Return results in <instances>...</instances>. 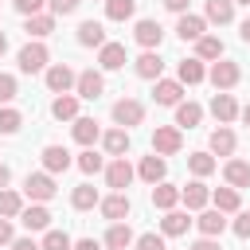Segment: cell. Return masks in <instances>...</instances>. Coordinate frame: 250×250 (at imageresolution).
Masks as SVG:
<instances>
[{"label":"cell","mask_w":250,"mask_h":250,"mask_svg":"<svg viewBox=\"0 0 250 250\" xmlns=\"http://www.w3.org/2000/svg\"><path fill=\"white\" fill-rule=\"evenodd\" d=\"M180 148H184L180 129H176V125H156V133H152V152H156V156H176Z\"/></svg>","instance_id":"obj_1"},{"label":"cell","mask_w":250,"mask_h":250,"mask_svg":"<svg viewBox=\"0 0 250 250\" xmlns=\"http://www.w3.org/2000/svg\"><path fill=\"white\" fill-rule=\"evenodd\" d=\"M207 78H211L215 90H230V86H238L242 70H238V62H230V59H215V66L207 70Z\"/></svg>","instance_id":"obj_2"},{"label":"cell","mask_w":250,"mask_h":250,"mask_svg":"<svg viewBox=\"0 0 250 250\" xmlns=\"http://www.w3.org/2000/svg\"><path fill=\"white\" fill-rule=\"evenodd\" d=\"M23 195L35 199V203H47V199L55 195V176H51V172H31V176L23 180Z\"/></svg>","instance_id":"obj_3"},{"label":"cell","mask_w":250,"mask_h":250,"mask_svg":"<svg viewBox=\"0 0 250 250\" xmlns=\"http://www.w3.org/2000/svg\"><path fill=\"white\" fill-rule=\"evenodd\" d=\"M47 59H51V55H47V47H43L39 39H35V43H27V47L16 55V62H20V70H23V74H35V70H43V66H47Z\"/></svg>","instance_id":"obj_4"},{"label":"cell","mask_w":250,"mask_h":250,"mask_svg":"<svg viewBox=\"0 0 250 250\" xmlns=\"http://www.w3.org/2000/svg\"><path fill=\"white\" fill-rule=\"evenodd\" d=\"M141 117H145V105H141L137 98H121V102H113V121H117L121 129L141 125Z\"/></svg>","instance_id":"obj_5"},{"label":"cell","mask_w":250,"mask_h":250,"mask_svg":"<svg viewBox=\"0 0 250 250\" xmlns=\"http://www.w3.org/2000/svg\"><path fill=\"white\" fill-rule=\"evenodd\" d=\"M102 90H105V78H102V70H82V74L74 78V94H78V98H86V102L102 98Z\"/></svg>","instance_id":"obj_6"},{"label":"cell","mask_w":250,"mask_h":250,"mask_svg":"<svg viewBox=\"0 0 250 250\" xmlns=\"http://www.w3.org/2000/svg\"><path fill=\"white\" fill-rule=\"evenodd\" d=\"M98 207H102V215H105L109 223H121V219H129V211H133V203H129L125 191H113V195L98 199Z\"/></svg>","instance_id":"obj_7"},{"label":"cell","mask_w":250,"mask_h":250,"mask_svg":"<svg viewBox=\"0 0 250 250\" xmlns=\"http://www.w3.org/2000/svg\"><path fill=\"white\" fill-rule=\"evenodd\" d=\"M74 78H78V74H74L66 62H55V66H47V90H51V94H70Z\"/></svg>","instance_id":"obj_8"},{"label":"cell","mask_w":250,"mask_h":250,"mask_svg":"<svg viewBox=\"0 0 250 250\" xmlns=\"http://www.w3.org/2000/svg\"><path fill=\"white\" fill-rule=\"evenodd\" d=\"M152 98H156V105H180V98H184V82H180V78H156Z\"/></svg>","instance_id":"obj_9"},{"label":"cell","mask_w":250,"mask_h":250,"mask_svg":"<svg viewBox=\"0 0 250 250\" xmlns=\"http://www.w3.org/2000/svg\"><path fill=\"white\" fill-rule=\"evenodd\" d=\"M105 184H109L113 191H125V188L133 184V164H129L125 156H113V164L105 168Z\"/></svg>","instance_id":"obj_10"},{"label":"cell","mask_w":250,"mask_h":250,"mask_svg":"<svg viewBox=\"0 0 250 250\" xmlns=\"http://www.w3.org/2000/svg\"><path fill=\"white\" fill-rule=\"evenodd\" d=\"M133 39H137L145 51H156V47H160V39H164V31H160V23H156V20H137Z\"/></svg>","instance_id":"obj_11"},{"label":"cell","mask_w":250,"mask_h":250,"mask_svg":"<svg viewBox=\"0 0 250 250\" xmlns=\"http://www.w3.org/2000/svg\"><path fill=\"white\" fill-rule=\"evenodd\" d=\"M211 113H215V121H219V125H230V121L238 117V102H234L227 90H219V94L211 98Z\"/></svg>","instance_id":"obj_12"},{"label":"cell","mask_w":250,"mask_h":250,"mask_svg":"<svg viewBox=\"0 0 250 250\" xmlns=\"http://www.w3.org/2000/svg\"><path fill=\"white\" fill-rule=\"evenodd\" d=\"M180 199H184V207H188V211H203V207H207V199H211V191H207V184H203V180H191L188 188H180Z\"/></svg>","instance_id":"obj_13"},{"label":"cell","mask_w":250,"mask_h":250,"mask_svg":"<svg viewBox=\"0 0 250 250\" xmlns=\"http://www.w3.org/2000/svg\"><path fill=\"white\" fill-rule=\"evenodd\" d=\"M98 66H102V70H121V66H125V47L105 39V43L98 47Z\"/></svg>","instance_id":"obj_14"},{"label":"cell","mask_w":250,"mask_h":250,"mask_svg":"<svg viewBox=\"0 0 250 250\" xmlns=\"http://www.w3.org/2000/svg\"><path fill=\"white\" fill-rule=\"evenodd\" d=\"M66 168H70V152H66L62 145H47V148H43V172L59 176V172H66Z\"/></svg>","instance_id":"obj_15"},{"label":"cell","mask_w":250,"mask_h":250,"mask_svg":"<svg viewBox=\"0 0 250 250\" xmlns=\"http://www.w3.org/2000/svg\"><path fill=\"white\" fill-rule=\"evenodd\" d=\"M195 227H199L203 238H219V234L227 230V215H223V211H199Z\"/></svg>","instance_id":"obj_16"},{"label":"cell","mask_w":250,"mask_h":250,"mask_svg":"<svg viewBox=\"0 0 250 250\" xmlns=\"http://www.w3.org/2000/svg\"><path fill=\"white\" fill-rule=\"evenodd\" d=\"M20 223H23L27 230H47V227H51V211H47L43 203H31V207L20 211Z\"/></svg>","instance_id":"obj_17"},{"label":"cell","mask_w":250,"mask_h":250,"mask_svg":"<svg viewBox=\"0 0 250 250\" xmlns=\"http://www.w3.org/2000/svg\"><path fill=\"white\" fill-rule=\"evenodd\" d=\"M188 227H191V219L184 215V211H164V219H160V230H164V238H180V234H188Z\"/></svg>","instance_id":"obj_18"},{"label":"cell","mask_w":250,"mask_h":250,"mask_svg":"<svg viewBox=\"0 0 250 250\" xmlns=\"http://www.w3.org/2000/svg\"><path fill=\"white\" fill-rule=\"evenodd\" d=\"M223 176H227V184L230 188H250V160H227L223 164Z\"/></svg>","instance_id":"obj_19"},{"label":"cell","mask_w":250,"mask_h":250,"mask_svg":"<svg viewBox=\"0 0 250 250\" xmlns=\"http://www.w3.org/2000/svg\"><path fill=\"white\" fill-rule=\"evenodd\" d=\"M203 31H207V20H203V16H191V12H184L180 23H176V35H180L184 43H188V39H199Z\"/></svg>","instance_id":"obj_20"},{"label":"cell","mask_w":250,"mask_h":250,"mask_svg":"<svg viewBox=\"0 0 250 250\" xmlns=\"http://www.w3.org/2000/svg\"><path fill=\"white\" fill-rule=\"evenodd\" d=\"M164 172H168V168H164V156H156V152H152V156H141L137 176H141L145 184H160V180H164Z\"/></svg>","instance_id":"obj_21"},{"label":"cell","mask_w":250,"mask_h":250,"mask_svg":"<svg viewBox=\"0 0 250 250\" xmlns=\"http://www.w3.org/2000/svg\"><path fill=\"white\" fill-rule=\"evenodd\" d=\"M176 203H180V188H176V184H164V180H160V184H152V207L172 211Z\"/></svg>","instance_id":"obj_22"},{"label":"cell","mask_w":250,"mask_h":250,"mask_svg":"<svg viewBox=\"0 0 250 250\" xmlns=\"http://www.w3.org/2000/svg\"><path fill=\"white\" fill-rule=\"evenodd\" d=\"M78 43H82V47H102V43H105V27H102L98 20H82V23H78Z\"/></svg>","instance_id":"obj_23"},{"label":"cell","mask_w":250,"mask_h":250,"mask_svg":"<svg viewBox=\"0 0 250 250\" xmlns=\"http://www.w3.org/2000/svg\"><path fill=\"white\" fill-rule=\"evenodd\" d=\"M195 59H199V62H207V59H223V39L203 31V35L195 39Z\"/></svg>","instance_id":"obj_24"},{"label":"cell","mask_w":250,"mask_h":250,"mask_svg":"<svg viewBox=\"0 0 250 250\" xmlns=\"http://www.w3.org/2000/svg\"><path fill=\"white\" fill-rule=\"evenodd\" d=\"M51 117L74 121V117H78V94H59V98L51 102Z\"/></svg>","instance_id":"obj_25"},{"label":"cell","mask_w":250,"mask_h":250,"mask_svg":"<svg viewBox=\"0 0 250 250\" xmlns=\"http://www.w3.org/2000/svg\"><path fill=\"white\" fill-rule=\"evenodd\" d=\"M70 133H74V141H78V145H86V148L102 137V129H98V121H94V117H74V129H70Z\"/></svg>","instance_id":"obj_26"},{"label":"cell","mask_w":250,"mask_h":250,"mask_svg":"<svg viewBox=\"0 0 250 250\" xmlns=\"http://www.w3.org/2000/svg\"><path fill=\"white\" fill-rule=\"evenodd\" d=\"M105 246H109V250H129V246H133V230H129L125 219L113 223V227L105 230Z\"/></svg>","instance_id":"obj_27"},{"label":"cell","mask_w":250,"mask_h":250,"mask_svg":"<svg viewBox=\"0 0 250 250\" xmlns=\"http://www.w3.org/2000/svg\"><path fill=\"white\" fill-rule=\"evenodd\" d=\"M23 31H27L31 39H43V35H51V31H55V16H47V12H35V16H27Z\"/></svg>","instance_id":"obj_28"},{"label":"cell","mask_w":250,"mask_h":250,"mask_svg":"<svg viewBox=\"0 0 250 250\" xmlns=\"http://www.w3.org/2000/svg\"><path fill=\"white\" fill-rule=\"evenodd\" d=\"M160 70H164V59H160L156 51H145V55L137 59V74H141V78L156 82V78H160Z\"/></svg>","instance_id":"obj_29"},{"label":"cell","mask_w":250,"mask_h":250,"mask_svg":"<svg viewBox=\"0 0 250 250\" xmlns=\"http://www.w3.org/2000/svg\"><path fill=\"white\" fill-rule=\"evenodd\" d=\"M102 145H105L109 156H125V152H129V129H121V125L109 129V133L102 137Z\"/></svg>","instance_id":"obj_30"},{"label":"cell","mask_w":250,"mask_h":250,"mask_svg":"<svg viewBox=\"0 0 250 250\" xmlns=\"http://www.w3.org/2000/svg\"><path fill=\"white\" fill-rule=\"evenodd\" d=\"M211 203H215V211H223V215H234L238 211V188H219V191H211Z\"/></svg>","instance_id":"obj_31"},{"label":"cell","mask_w":250,"mask_h":250,"mask_svg":"<svg viewBox=\"0 0 250 250\" xmlns=\"http://www.w3.org/2000/svg\"><path fill=\"white\" fill-rule=\"evenodd\" d=\"M176 78H180L184 86H195V82H203V78H207V70H203V62H199V59H184V62H180V70H176Z\"/></svg>","instance_id":"obj_32"},{"label":"cell","mask_w":250,"mask_h":250,"mask_svg":"<svg viewBox=\"0 0 250 250\" xmlns=\"http://www.w3.org/2000/svg\"><path fill=\"white\" fill-rule=\"evenodd\" d=\"M199 117H203V109H199L195 102H180V105H176V129H195Z\"/></svg>","instance_id":"obj_33"},{"label":"cell","mask_w":250,"mask_h":250,"mask_svg":"<svg viewBox=\"0 0 250 250\" xmlns=\"http://www.w3.org/2000/svg\"><path fill=\"white\" fill-rule=\"evenodd\" d=\"M211 152H215V156H230V152H234V133H230L227 125H219V129L211 133Z\"/></svg>","instance_id":"obj_34"},{"label":"cell","mask_w":250,"mask_h":250,"mask_svg":"<svg viewBox=\"0 0 250 250\" xmlns=\"http://www.w3.org/2000/svg\"><path fill=\"white\" fill-rule=\"evenodd\" d=\"M70 203H74V211H90V207H98V188L78 184V188L70 191Z\"/></svg>","instance_id":"obj_35"},{"label":"cell","mask_w":250,"mask_h":250,"mask_svg":"<svg viewBox=\"0 0 250 250\" xmlns=\"http://www.w3.org/2000/svg\"><path fill=\"white\" fill-rule=\"evenodd\" d=\"M207 20L219 23V27L230 23V20H234V4H230V0H207Z\"/></svg>","instance_id":"obj_36"},{"label":"cell","mask_w":250,"mask_h":250,"mask_svg":"<svg viewBox=\"0 0 250 250\" xmlns=\"http://www.w3.org/2000/svg\"><path fill=\"white\" fill-rule=\"evenodd\" d=\"M20 211H23V195L12 191V188H0V215L12 219V215H20Z\"/></svg>","instance_id":"obj_37"},{"label":"cell","mask_w":250,"mask_h":250,"mask_svg":"<svg viewBox=\"0 0 250 250\" xmlns=\"http://www.w3.org/2000/svg\"><path fill=\"white\" fill-rule=\"evenodd\" d=\"M188 168H191V172L203 180V176H211L219 164H215V156H211V152H191V156H188Z\"/></svg>","instance_id":"obj_38"},{"label":"cell","mask_w":250,"mask_h":250,"mask_svg":"<svg viewBox=\"0 0 250 250\" xmlns=\"http://www.w3.org/2000/svg\"><path fill=\"white\" fill-rule=\"evenodd\" d=\"M133 12H137V0H105V16H109V20H117V23H121V20H129Z\"/></svg>","instance_id":"obj_39"},{"label":"cell","mask_w":250,"mask_h":250,"mask_svg":"<svg viewBox=\"0 0 250 250\" xmlns=\"http://www.w3.org/2000/svg\"><path fill=\"white\" fill-rule=\"evenodd\" d=\"M74 242H70V234L66 230H51L47 227V234H43V242H39V250H70Z\"/></svg>","instance_id":"obj_40"},{"label":"cell","mask_w":250,"mask_h":250,"mask_svg":"<svg viewBox=\"0 0 250 250\" xmlns=\"http://www.w3.org/2000/svg\"><path fill=\"white\" fill-rule=\"evenodd\" d=\"M23 125V117H20V109H12V105H0V137H8V133H16Z\"/></svg>","instance_id":"obj_41"},{"label":"cell","mask_w":250,"mask_h":250,"mask_svg":"<svg viewBox=\"0 0 250 250\" xmlns=\"http://www.w3.org/2000/svg\"><path fill=\"white\" fill-rule=\"evenodd\" d=\"M86 176H94V172H102V156L94 152V148H86V152H78V160H74Z\"/></svg>","instance_id":"obj_42"},{"label":"cell","mask_w":250,"mask_h":250,"mask_svg":"<svg viewBox=\"0 0 250 250\" xmlns=\"http://www.w3.org/2000/svg\"><path fill=\"white\" fill-rule=\"evenodd\" d=\"M16 94H20L16 78H12V74H0V105H8V102H12Z\"/></svg>","instance_id":"obj_43"},{"label":"cell","mask_w":250,"mask_h":250,"mask_svg":"<svg viewBox=\"0 0 250 250\" xmlns=\"http://www.w3.org/2000/svg\"><path fill=\"white\" fill-rule=\"evenodd\" d=\"M230 230H234L238 238H250V211H238L234 223H230Z\"/></svg>","instance_id":"obj_44"},{"label":"cell","mask_w":250,"mask_h":250,"mask_svg":"<svg viewBox=\"0 0 250 250\" xmlns=\"http://www.w3.org/2000/svg\"><path fill=\"white\" fill-rule=\"evenodd\" d=\"M47 4H51V16H70L82 0H47Z\"/></svg>","instance_id":"obj_45"},{"label":"cell","mask_w":250,"mask_h":250,"mask_svg":"<svg viewBox=\"0 0 250 250\" xmlns=\"http://www.w3.org/2000/svg\"><path fill=\"white\" fill-rule=\"evenodd\" d=\"M137 250H164V238L160 234H141L137 238Z\"/></svg>","instance_id":"obj_46"},{"label":"cell","mask_w":250,"mask_h":250,"mask_svg":"<svg viewBox=\"0 0 250 250\" xmlns=\"http://www.w3.org/2000/svg\"><path fill=\"white\" fill-rule=\"evenodd\" d=\"M43 4L47 0H16V12L20 16H35V12H43Z\"/></svg>","instance_id":"obj_47"},{"label":"cell","mask_w":250,"mask_h":250,"mask_svg":"<svg viewBox=\"0 0 250 250\" xmlns=\"http://www.w3.org/2000/svg\"><path fill=\"white\" fill-rule=\"evenodd\" d=\"M12 250H39L35 238H12Z\"/></svg>","instance_id":"obj_48"},{"label":"cell","mask_w":250,"mask_h":250,"mask_svg":"<svg viewBox=\"0 0 250 250\" xmlns=\"http://www.w3.org/2000/svg\"><path fill=\"white\" fill-rule=\"evenodd\" d=\"M188 4H191V0H164V8H168V12H176V16H184V12H188Z\"/></svg>","instance_id":"obj_49"},{"label":"cell","mask_w":250,"mask_h":250,"mask_svg":"<svg viewBox=\"0 0 250 250\" xmlns=\"http://www.w3.org/2000/svg\"><path fill=\"white\" fill-rule=\"evenodd\" d=\"M4 242H12V223L0 215V246H4Z\"/></svg>","instance_id":"obj_50"},{"label":"cell","mask_w":250,"mask_h":250,"mask_svg":"<svg viewBox=\"0 0 250 250\" xmlns=\"http://www.w3.org/2000/svg\"><path fill=\"white\" fill-rule=\"evenodd\" d=\"M191 250H223L215 238H199V242H191Z\"/></svg>","instance_id":"obj_51"},{"label":"cell","mask_w":250,"mask_h":250,"mask_svg":"<svg viewBox=\"0 0 250 250\" xmlns=\"http://www.w3.org/2000/svg\"><path fill=\"white\" fill-rule=\"evenodd\" d=\"M70 250H98V242H94V238H78Z\"/></svg>","instance_id":"obj_52"},{"label":"cell","mask_w":250,"mask_h":250,"mask_svg":"<svg viewBox=\"0 0 250 250\" xmlns=\"http://www.w3.org/2000/svg\"><path fill=\"white\" fill-rule=\"evenodd\" d=\"M238 35H242V43H250V16L242 20V27H238Z\"/></svg>","instance_id":"obj_53"},{"label":"cell","mask_w":250,"mask_h":250,"mask_svg":"<svg viewBox=\"0 0 250 250\" xmlns=\"http://www.w3.org/2000/svg\"><path fill=\"white\" fill-rule=\"evenodd\" d=\"M8 180H12V172H8V164H0V188H8Z\"/></svg>","instance_id":"obj_54"},{"label":"cell","mask_w":250,"mask_h":250,"mask_svg":"<svg viewBox=\"0 0 250 250\" xmlns=\"http://www.w3.org/2000/svg\"><path fill=\"white\" fill-rule=\"evenodd\" d=\"M238 117H242V125L250 129V105H242V109H238Z\"/></svg>","instance_id":"obj_55"},{"label":"cell","mask_w":250,"mask_h":250,"mask_svg":"<svg viewBox=\"0 0 250 250\" xmlns=\"http://www.w3.org/2000/svg\"><path fill=\"white\" fill-rule=\"evenodd\" d=\"M4 51H8V35L0 31V59H4Z\"/></svg>","instance_id":"obj_56"},{"label":"cell","mask_w":250,"mask_h":250,"mask_svg":"<svg viewBox=\"0 0 250 250\" xmlns=\"http://www.w3.org/2000/svg\"><path fill=\"white\" fill-rule=\"evenodd\" d=\"M230 4H250V0H230Z\"/></svg>","instance_id":"obj_57"}]
</instances>
